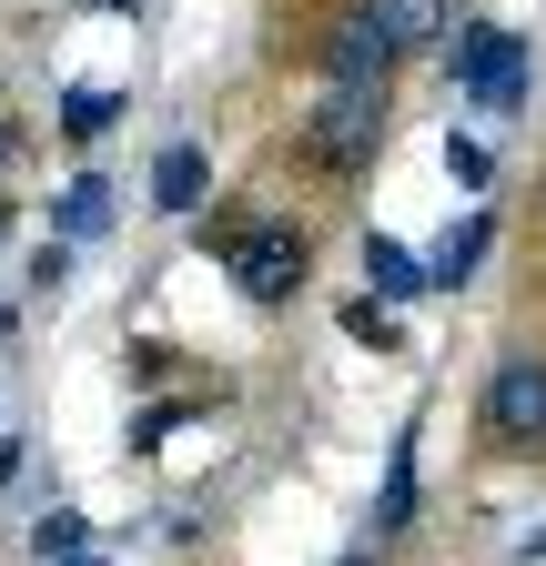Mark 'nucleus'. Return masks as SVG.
Listing matches in <instances>:
<instances>
[{"label": "nucleus", "mask_w": 546, "mask_h": 566, "mask_svg": "<svg viewBox=\"0 0 546 566\" xmlns=\"http://www.w3.org/2000/svg\"><path fill=\"white\" fill-rule=\"evenodd\" d=\"M294 142L345 182V172H365L375 153H385V82H324L314 102H304V122H294Z\"/></svg>", "instance_id": "nucleus-1"}, {"label": "nucleus", "mask_w": 546, "mask_h": 566, "mask_svg": "<svg viewBox=\"0 0 546 566\" xmlns=\"http://www.w3.org/2000/svg\"><path fill=\"white\" fill-rule=\"evenodd\" d=\"M304 263H314V253H304V233H284V223H253V233H233V253H223L233 294H243V304H263V314L304 294Z\"/></svg>", "instance_id": "nucleus-2"}, {"label": "nucleus", "mask_w": 546, "mask_h": 566, "mask_svg": "<svg viewBox=\"0 0 546 566\" xmlns=\"http://www.w3.org/2000/svg\"><path fill=\"white\" fill-rule=\"evenodd\" d=\"M455 92H475L486 112H516L526 102V41L496 21H465L455 31Z\"/></svg>", "instance_id": "nucleus-3"}, {"label": "nucleus", "mask_w": 546, "mask_h": 566, "mask_svg": "<svg viewBox=\"0 0 546 566\" xmlns=\"http://www.w3.org/2000/svg\"><path fill=\"white\" fill-rule=\"evenodd\" d=\"M486 436L496 446H546V365H536V354L496 365V385H486Z\"/></svg>", "instance_id": "nucleus-4"}, {"label": "nucleus", "mask_w": 546, "mask_h": 566, "mask_svg": "<svg viewBox=\"0 0 546 566\" xmlns=\"http://www.w3.org/2000/svg\"><path fill=\"white\" fill-rule=\"evenodd\" d=\"M395 61H405V51H395V31L365 11V0H355V11L334 21V31H324V82H385Z\"/></svg>", "instance_id": "nucleus-5"}, {"label": "nucleus", "mask_w": 546, "mask_h": 566, "mask_svg": "<svg viewBox=\"0 0 546 566\" xmlns=\"http://www.w3.org/2000/svg\"><path fill=\"white\" fill-rule=\"evenodd\" d=\"M486 243H496V212H465V223L426 253V273H435V294H455V283H475V263H486Z\"/></svg>", "instance_id": "nucleus-6"}, {"label": "nucleus", "mask_w": 546, "mask_h": 566, "mask_svg": "<svg viewBox=\"0 0 546 566\" xmlns=\"http://www.w3.org/2000/svg\"><path fill=\"white\" fill-rule=\"evenodd\" d=\"M365 283H375L385 304H405V294H426L435 273H426V253H405L395 233H365Z\"/></svg>", "instance_id": "nucleus-7"}, {"label": "nucleus", "mask_w": 546, "mask_h": 566, "mask_svg": "<svg viewBox=\"0 0 546 566\" xmlns=\"http://www.w3.org/2000/svg\"><path fill=\"white\" fill-rule=\"evenodd\" d=\"M202 182H213L202 142H172V153L153 163V202H162V212H192V202H202Z\"/></svg>", "instance_id": "nucleus-8"}, {"label": "nucleus", "mask_w": 546, "mask_h": 566, "mask_svg": "<svg viewBox=\"0 0 546 566\" xmlns=\"http://www.w3.org/2000/svg\"><path fill=\"white\" fill-rule=\"evenodd\" d=\"M405 516H416V424L395 436V455H385V495H375V536H395Z\"/></svg>", "instance_id": "nucleus-9"}, {"label": "nucleus", "mask_w": 546, "mask_h": 566, "mask_svg": "<svg viewBox=\"0 0 546 566\" xmlns=\"http://www.w3.org/2000/svg\"><path fill=\"white\" fill-rule=\"evenodd\" d=\"M365 11L395 31V51H426V41H445V11H455V0H365Z\"/></svg>", "instance_id": "nucleus-10"}, {"label": "nucleus", "mask_w": 546, "mask_h": 566, "mask_svg": "<svg viewBox=\"0 0 546 566\" xmlns=\"http://www.w3.org/2000/svg\"><path fill=\"white\" fill-rule=\"evenodd\" d=\"M112 112H122V92H112V82H72V102H61V132L92 142V132H112Z\"/></svg>", "instance_id": "nucleus-11"}, {"label": "nucleus", "mask_w": 546, "mask_h": 566, "mask_svg": "<svg viewBox=\"0 0 546 566\" xmlns=\"http://www.w3.org/2000/svg\"><path fill=\"white\" fill-rule=\"evenodd\" d=\"M102 212H112V192H102V182H72V192H61V212H51V233H61V243H72V233H102Z\"/></svg>", "instance_id": "nucleus-12"}, {"label": "nucleus", "mask_w": 546, "mask_h": 566, "mask_svg": "<svg viewBox=\"0 0 546 566\" xmlns=\"http://www.w3.org/2000/svg\"><path fill=\"white\" fill-rule=\"evenodd\" d=\"M345 334H355V344H375V354H395V344H405V334H395V304H385V294L345 304Z\"/></svg>", "instance_id": "nucleus-13"}, {"label": "nucleus", "mask_w": 546, "mask_h": 566, "mask_svg": "<svg viewBox=\"0 0 546 566\" xmlns=\"http://www.w3.org/2000/svg\"><path fill=\"white\" fill-rule=\"evenodd\" d=\"M31 546H41V566H51V556H61V566H72V556L92 546V526H82L72 506H61V516H41V526H31Z\"/></svg>", "instance_id": "nucleus-14"}, {"label": "nucleus", "mask_w": 546, "mask_h": 566, "mask_svg": "<svg viewBox=\"0 0 546 566\" xmlns=\"http://www.w3.org/2000/svg\"><path fill=\"white\" fill-rule=\"evenodd\" d=\"M445 172H455L465 192H486V182H496V163H486V142H465V132H445Z\"/></svg>", "instance_id": "nucleus-15"}, {"label": "nucleus", "mask_w": 546, "mask_h": 566, "mask_svg": "<svg viewBox=\"0 0 546 566\" xmlns=\"http://www.w3.org/2000/svg\"><path fill=\"white\" fill-rule=\"evenodd\" d=\"M192 415H202V405H153L143 424H132V455H153V446L172 436V424H192Z\"/></svg>", "instance_id": "nucleus-16"}, {"label": "nucleus", "mask_w": 546, "mask_h": 566, "mask_svg": "<svg viewBox=\"0 0 546 566\" xmlns=\"http://www.w3.org/2000/svg\"><path fill=\"white\" fill-rule=\"evenodd\" d=\"M72 566H112V556H102V546H82V556H72Z\"/></svg>", "instance_id": "nucleus-17"}, {"label": "nucleus", "mask_w": 546, "mask_h": 566, "mask_svg": "<svg viewBox=\"0 0 546 566\" xmlns=\"http://www.w3.org/2000/svg\"><path fill=\"white\" fill-rule=\"evenodd\" d=\"M0 334H11V304H0Z\"/></svg>", "instance_id": "nucleus-18"}, {"label": "nucleus", "mask_w": 546, "mask_h": 566, "mask_svg": "<svg viewBox=\"0 0 546 566\" xmlns=\"http://www.w3.org/2000/svg\"><path fill=\"white\" fill-rule=\"evenodd\" d=\"M334 566H365V556H334Z\"/></svg>", "instance_id": "nucleus-19"}, {"label": "nucleus", "mask_w": 546, "mask_h": 566, "mask_svg": "<svg viewBox=\"0 0 546 566\" xmlns=\"http://www.w3.org/2000/svg\"><path fill=\"white\" fill-rule=\"evenodd\" d=\"M0 233H11V212H0Z\"/></svg>", "instance_id": "nucleus-20"}]
</instances>
